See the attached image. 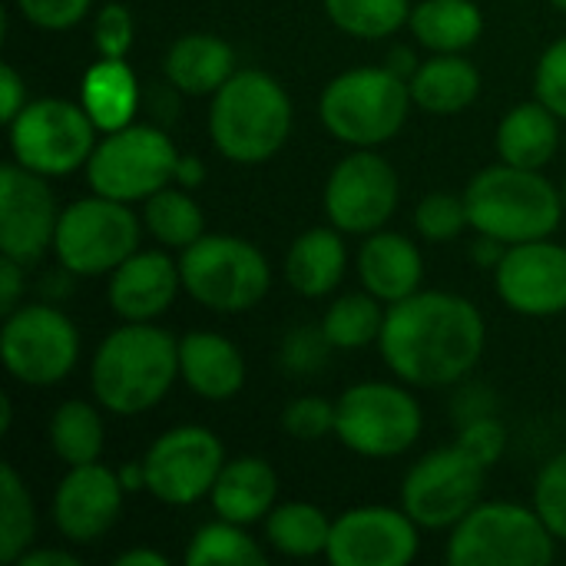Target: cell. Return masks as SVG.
<instances>
[{"mask_svg": "<svg viewBox=\"0 0 566 566\" xmlns=\"http://www.w3.org/2000/svg\"><path fill=\"white\" fill-rule=\"evenodd\" d=\"M123 494L116 471L99 461L76 464L53 494V524L70 544H96L116 524Z\"/></svg>", "mask_w": 566, "mask_h": 566, "instance_id": "obj_19", "label": "cell"}, {"mask_svg": "<svg viewBox=\"0 0 566 566\" xmlns=\"http://www.w3.org/2000/svg\"><path fill=\"white\" fill-rule=\"evenodd\" d=\"M398 209V176L375 149L345 156L325 186V212L338 232L371 235Z\"/></svg>", "mask_w": 566, "mask_h": 566, "instance_id": "obj_15", "label": "cell"}, {"mask_svg": "<svg viewBox=\"0 0 566 566\" xmlns=\"http://www.w3.org/2000/svg\"><path fill=\"white\" fill-rule=\"evenodd\" d=\"M209 133L226 159L265 163L292 133V99L275 76L239 70L212 93Z\"/></svg>", "mask_w": 566, "mask_h": 566, "instance_id": "obj_4", "label": "cell"}, {"mask_svg": "<svg viewBox=\"0 0 566 566\" xmlns=\"http://www.w3.org/2000/svg\"><path fill=\"white\" fill-rule=\"evenodd\" d=\"M0 431H3V434L10 431V398H7V395L0 398Z\"/></svg>", "mask_w": 566, "mask_h": 566, "instance_id": "obj_51", "label": "cell"}, {"mask_svg": "<svg viewBox=\"0 0 566 566\" xmlns=\"http://www.w3.org/2000/svg\"><path fill=\"white\" fill-rule=\"evenodd\" d=\"M23 269L20 262L7 259L0 262V315H10L20 302V292H23Z\"/></svg>", "mask_w": 566, "mask_h": 566, "instance_id": "obj_46", "label": "cell"}, {"mask_svg": "<svg viewBox=\"0 0 566 566\" xmlns=\"http://www.w3.org/2000/svg\"><path fill=\"white\" fill-rule=\"evenodd\" d=\"M328 348H332V345H328L325 332L315 328V325H305V328H298V332H292V335L285 338L282 361H285V368H292V371H315V368L325 365V352H328Z\"/></svg>", "mask_w": 566, "mask_h": 566, "instance_id": "obj_44", "label": "cell"}, {"mask_svg": "<svg viewBox=\"0 0 566 566\" xmlns=\"http://www.w3.org/2000/svg\"><path fill=\"white\" fill-rule=\"evenodd\" d=\"M50 448L70 468L93 464L103 454V418L86 401H63L50 418Z\"/></svg>", "mask_w": 566, "mask_h": 566, "instance_id": "obj_31", "label": "cell"}, {"mask_svg": "<svg viewBox=\"0 0 566 566\" xmlns=\"http://www.w3.org/2000/svg\"><path fill=\"white\" fill-rule=\"evenodd\" d=\"M358 275L378 302H401L418 292L424 259L408 235L378 229L358 252Z\"/></svg>", "mask_w": 566, "mask_h": 566, "instance_id": "obj_21", "label": "cell"}, {"mask_svg": "<svg viewBox=\"0 0 566 566\" xmlns=\"http://www.w3.org/2000/svg\"><path fill=\"white\" fill-rule=\"evenodd\" d=\"M279 481L269 461L262 458H235L222 464L216 484H212V507L222 521L232 524H255L265 517L275 504Z\"/></svg>", "mask_w": 566, "mask_h": 566, "instance_id": "obj_24", "label": "cell"}, {"mask_svg": "<svg viewBox=\"0 0 566 566\" xmlns=\"http://www.w3.org/2000/svg\"><path fill=\"white\" fill-rule=\"evenodd\" d=\"M328 537H332V521L315 507V504H282L275 511H269L265 521V541L285 554V557H315L328 551Z\"/></svg>", "mask_w": 566, "mask_h": 566, "instance_id": "obj_30", "label": "cell"}, {"mask_svg": "<svg viewBox=\"0 0 566 566\" xmlns=\"http://www.w3.org/2000/svg\"><path fill=\"white\" fill-rule=\"evenodd\" d=\"M20 566H80V560L73 554H63V551H27L20 560Z\"/></svg>", "mask_w": 566, "mask_h": 566, "instance_id": "obj_47", "label": "cell"}, {"mask_svg": "<svg viewBox=\"0 0 566 566\" xmlns=\"http://www.w3.org/2000/svg\"><path fill=\"white\" fill-rule=\"evenodd\" d=\"M557 113L551 106L537 103H521L514 106L501 126H497V153L504 163L521 166V169H544L560 146V126Z\"/></svg>", "mask_w": 566, "mask_h": 566, "instance_id": "obj_25", "label": "cell"}, {"mask_svg": "<svg viewBox=\"0 0 566 566\" xmlns=\"http://www.w3.org/2000/svg\"><path fill=\"white\" fill-rule=\"evenodd\" d=\"M554 534L537 511L491 501L478 504L454 524L448 544L451 566H547L554 560Z\"/></svg>", "mask_w": 566, "mask_h": 566, "instance_id": "obj_6", "label": "cell"}, {"mask_svg": "<svg viewBox=\"0 0 566 566\" xmlns=\"http://www.w3.org/2000/svg\"><path fill=\"white\" fill-rule=\"evenodd\" d=\"M345 262V242L335 229H308L292 242L285 255V279L298 295L318 298L342 282Z\"/></svg>", "mask_w": 566, "mask_h": 566, "instance_id": "obj_28", "label": "cell"}, {"mask_svg": "<svg viewBox=\"0 0 566 566\" xmlns=\"http://www.w3.org/2000/svg\"><path fill=\"white\" fill-rule=\"evenodd\" d=\"M169 560L159 551H126L116 557V566H166Z\"/></svg>", "mask_w": 566, "mask_h": 566, "instance_id": "obj_49", "label": "cell"}, {"mask_svg": "<svg viewBox=\"0 0 566 566\" xmlns=\"http://www.w3.org/2000/svg\"><path fill=\"white\" fill-rule=\"evenodd\" d=\"M534 511L544 517L551 534L566 544V451L551 458L537 474L534 488Z\"/></svg>", "mask_w": 566, "mask_h": 566, "instance_id": "obj_38", "label": "cell"}, {"mask_svg": "<svg viewBox=\"0 0 566 566\" xmlns=\"http://www.w3.org/2000/svg\"><path fill=\"white\" fill-rule=\"evenodd\" d=\"M10 126V149L20 166L46 179L70 176L86 166L96 149V123L83 103L70 99H36L20 109Z\"/></svg>", "mask_w": 566, "mask_h": 566, "instance_id": "obj_10", "label": "cell"}, {"mask_svg": "<svg viewBox=\"0 0 566 566\" xmlns=\"http://www.w3.org/2000/svg\"><path fill=\"white\" fill-rule=\"evenodd\" d=\"M418 554V524L408 511L355 507L332 524L325 557L335 566H408Z\"/></svg>", "mask_w": 566, "mask_h": 566, "instance_id": "obj_17", "label": "cell"}, {"mask_svg": "<svg viewBox=\"0 0 566 566\" xmlns=\"http://www.w3.org/2000/svg\"><path fill=\"white\" fill-rule=\"evenodd\" d=\"M56 202L46 176L30 172L20 163L0 169V249L20 265H33L53 245Z\"/></svg>", "mask_w": 566, "mask_h": 566, "instance_id": "obj_16", "label": "cell"}, {"mask_svg": "<svg viewBox=\"0 0 566 566\" xmlns=\"http://www.w3.org/2000/svg\"><path fill=\"white\" fill-rule=\"evenodd\" d=\"M182 272L166 252H133L109 279V305L126 322L159 318L179 295Z\"/></svg>", "mask_w": 566, "mask_h": 566, "instance_id": "obj_20", "label": "cell"}, {"mask_svg": "<svg viewBox=\"0 0 566 566\" xmlns=\"http://www.w3.org/2000/svg\"><path fill=\"white\" fill-rule=\"evenodd\" d=\"M226 464L222 441L199 424H182L159 434L146 458V491L172 507L196 504L199 497L212 494V484Z\"/></svg>", "mask_w": 566, "mask_h": 566, "instance_id": "obj_14", "label": "cell"}, {"mask_svg": "<svg viewBox=\"0 0 566 566\" xmlns=\"http://www.w3.org/2000/svg\"><path fill=\"white\" fill-rule=\"evenodd\" d=\"M0 96H3V103H0V119L3 123H13L17 116H20V109L27 106V86H23V80L17 76V70L10 66V63H3L0 66Z\"/></svg>", "mask_w": 566, "mask_h": 566, "instance_id": "obj_45", "label": "cell"}, {"mask_svg": "<svg viewBox=\"0 0 566 566\" xmlns=\"http://www.w3.org/2000/svg\"><path fill=\"white\" fill-rule=\"evenodd\" d=\"M0 352L17 381L50 388L73 371L80 358V332L53 305H23L3 315Z\"/></svg>", "mask_w": 566, "mask_h": 566, "instance_id": "obj_12", "label": "cell"}, {"mask_svg": "<svg viewBox=\"0 0 566 566\" xmlns=\"http://www.w3.org/2000/svg\"><path fill=\"white\" fill-rule=\"evenodd\" d=\"M488 468L471 458L461 444L438 448L424 461H418L401 488V504L411 521L424 531H444L464 521L484 491Z\"/></svg>", "mask_w": 566, "mask_h": 566, "instance_id": "obj_13", "label": "cell"}, {"mask_svg": "<svg viewBox=\"0 0 566 566\" xmlns=\"http://www.w3.org/2000/svg\"><path fill=\"white\" fill-rule=\"evenodd\" d=\"M564 209H566V186H564Z\"/></svg>", "mask_w": 566, "mask_h": 566, "instance_id": "obj_53", "label": "cell"}, {"mask_svg": "<svg viewBox=\"0 0 566 566\" xmlns=\"http://www.w3.org/2000/svg\"><path fill=\"white\" fill-rule=\"evenodd\" d=\"M415 226L424 239L431 242H448L458 239L468 222V202L464 196H451V192H431L421 199L418 212H415Z\"/></svg>", "mask_w": 566, "mask_h": 566, "instance_id": "obj_37", "label": "cell"}, {"mask_svg": "<svg viewBox=\"0 0 566 566\" xmlns=\"http://www.w3.org/2000/svg\"><path fill=\"white\" fill-rule=\"evenodd\" d=\"M119 474V484H123V491L126 494H133V491H146V468H143V461L139 464H126L123 471H116Z\"/></svg>", "mask_w": 566, "mask_h": 566, "instance_id": "obj_50", "label": "cell"}, {"mask_svg": "<svg viewBox=\"0 0 566 566\" xmlns=\"http://www.w3.org/2000/svg\"><path fill=\"white\" fill-rule=\"evenodd\" d=\"M139 249V222L129 202L90 196L60 212L53 252L73 275H106Z\"/></svg>", "mask_w": 566, "mask_h": 566, "instance_id": "obj_9", "label": "cell"}, {"mask_svg": "<svg viewBox=\"0 0 566 566\" xmlns=\"http://www.w3.org/2000/svg\"><path fill=\"white\" fill-rule=\"evenodd\" d=\"M497 295L521 315L566 312V249L547 239L517 242L497 262Z\"/></svg>", "mask_w": 566, "mask_h": 566, "instance_id": "obj_18", "label": "cell"}, {"mask_svg": "<svg viewBox=\"0 0 566 566\" xmlns=\"http://www.w3.org/2000/svg\"><path fill=\"white\" fill-rule=\"evenodd\" d=\"M458 444H461L471 458H478L484 468H491V464H497V458H501L504 448H507V431H504V424H501L494 415H478V418H468V421H464Z\"/></svg>", "mask_w": 566, "mask_h": 566, "instance_id": "obj_40", "label": "cell"}, {"mask_svg": "<svg viewBox=\"0 0 566 566\" xmlns=\"http://www.w3.org/2000/svg\"><path fill=\"white\" fill-rule=\"evenodd\" d=\"M163 70L172 90L186 96H212L235 73V53L212 33H186L169 46Z\"/></svg>", "mask_w": 566, "mask_h": 566, "instance_id": "obj_23", "label": "cell"}, {"mask_svg": "<svg viewBox=\"0 0 566 566\" xmlns=\"http://www.w3.org/2000/svg\"><path fill=\"white\" fill-rule=\"evenodd\" d=\"M338 441L361 458H398L405 454L424 428L418 401L388 381L352 385L338 401Z\"/></svg>", "mask_w": 566, "mask_h": 566, "instance_id": "obj_11", "label": "cell"}, {"mask_svg": "<svg viewBox=\"0 0 566 566\" xmlns=\"http://www.w3.org/2000/svg\"><path fill=\"white\" fill-rule=\"evenodd\" d=\"M551 3H554L557 10H564V13H566V0H551Z\"/></svg>", "mask_w": 566, "mask_h": 566, "instance_id": "obj_52", "label": "cell"}, {"mask_svg": "<svg viewBox=\"0 0 566 566\" xmlns=\"http://www.w3.org/2000/svg\"><path fill=\"white\" fill-rule=\"evenodd\" d=\"M176 179L186 186V189H192V186H199L202 179H206V169H202V163L196 159V156H179V166H176Z\"/></svg>", "mask_w": 566, "mask_h": 566, "instance_id": "obj_48", "label": "cell"}, {"mask_svg": "<svg viewBox=\"0 0 566 566\" xmlns=\"http://www.w3.org/2000/svg\"><path fill=\"white\" fill-rule=\"evenodd\" d=\"M411 33L434 53H461L478 43L484 17L471 0H421L411 7Z\"/></svg>", "mask_w": 566, "mask_h": 566, "instance_id": "obj_29", "label": "cell"}, {"mask_svg": "<svg viewBox=\"0 0 566 566\" xmlns=\"http://www.w3.org/2000/svg\"><path fill=\"white\" fill-rule=\"evenodd\" d=\"M33 534H36V514H33L30 491L20 481V474L10 464H3L0 468V560L17 564L27 554Z\"/></svg>", "mask_w": 566, "mask_h": 566, "instance_id": "obj_33", "label": "cell"}, {"mask_svg": "<svg viewBox=\"0 0 566 566\" xmlns=\"http://www.w3.org/2000/svg\"><path fill=\"white\" fill-rule=\"evenodd\" d=\"M332 23L358 40L391 36L401 23L411 20L408 0H325Z\"/></svg>", "mask_w": 566, "mask_h": 566, "instance_id": "obj_36", "label": "cell"}, {"mask_svg": "<svg viewBox=\"0 0 566 566\" xmlns=\"http://www.w3.org/2000/svg\"><path fill=\"white\" fill-rule=\"evenodd\" d=\"M381 325H385V312L378 308V298L371 292L338 298L322 318V332L328 345L345 352L371 345L381 335Z\"/></svg>", "mask_w": 566, "mask_h": 566, "instance_id": "obj_35", "label": "cell"}, {"mask_svg": "<svg viewBox=\"0 0 566 566\" xmlns=\"http://www.w3.org/2000/svg\"><path fill=\"white\" fill-rule=\"evenodd\" d=\"M464 202L471 229L504 245L547 239L564 216V192L541 169L511 163L478 172L464 189Z\"/></svg>", "mask_w": 566, "mask_h": 566, "instance_id": "obj_3", "label": "cell"}, {"mask_svg": "<svg viewBox=\"0 0 566 566\" xmlns=\"http://www.w3.org/2000/svg\"><path fill=\"white\" fill-rule=\"evenodd\" d=\"M408 86H411V99L421 109L451 116V113L468 109L478 99L481 73L471 60H464L458 53H438L415 70Z\"/></svg>", "mask_w": 566, "mask_h": 566, "instance_id": "obj_26", "label": "cell"}, {"mask_svg": "<svg viewBox=\"0 0 566 566\" xmlns=\"http://www.w3.org/2000/svg\"><path fill=\"white\" fill-rule=\"evenodd\" d=\"M179 153L159 126L129 123L106 133L86 159V182L93 192L116 202H139L176 179Z\"/></svg>", "mask_w": 566, "mask_h": 566, "instance_id": "obj_8", "label": "cell"}, {"mask_svg": "<svg viewBox=\"0 0 566 566\" xmlns=\"http://www.w3.org/2000/svg\"><path fill=\"white\" fill-rule=\"evenodd\" d=\"M189 566H255L265 564V551L242 531V524L232 521H216L196 531L189 551H186Z\"/></svg>", "mask_w": 566, "mask_h": 566, "instance_id": "obj_34", "label": "cell"}, {"mask_svg": "<svg viewBox=\"0 0 566 566\" xmlns=\"http://www.w3.org/2000/svg\"><path fill=\"white\" fill-rule=\"evenodd\" d=\"M534 86H537V99L566 119V36L547 46V53L541 56Z\"/></svg>", "mask_w": 566, "mask_h": 566, "instance_id": "obj_42", "label": "cell"}, {"mask_svg": "<svg viewBox=\"0 0 566 566\" xmlns=\"http://www.w3.org/2000/svg\"><path fill=\"white\" fill-rule=\"evenodd\" d=\"M176 378L179 342L149 322H129L106 335L90 365V385L99 408L119 418L156 408Z\"/></svg>", "mask_w": 566, "mask_h": 566, "instance_id": "obj_2", "label": "cell"}, {"mask_svg": "<svg viewBox=\"0 0 566 566\" xmlns=\"http://www.w3.org/2000/svg\"><path fill=\"white\" fill-rule=\"evenodd\" d=\"M484 318L451 292H415L391 302L378 335L385 365L415 388H444L474 371L484 355Z\"/></svg>", "mask_w": 566, "mask_h": 566, "instance_id": "obj_1", "label": "cell"}, {"mask_svg": "<svg viewBox=\"0 0 566 566\" xmlns=\"http://www.w3.org/2000/svg\"><path fill=\"white\" fill-rule=\"evenodd\" d=\"M182 289L212 312L235 315L255 308L269 285L272 272L265 255L235 235H202L179 259Z\"/></svg>", "mask_w": 566, "mask_h": 566, "instance_id": "obj_7", "label": "cell"}, {"mask_svg": "<svg viewBox=\"0 0 566 566\" xmlns=\"http://www.w3.org/2000/svg\"><path fill=\"white\" fill-rule=\"evenodd\" d=\"M80 103L90 113V119L96 123V129H103V133L129 126L136 116V106H139L136 73L129 70L126 60L99 56V63H93L83 76Z\"/></svg>", "mask_w": 566, "mask_h": 566, "instance_id": "obj_27", "label": "cell"}, {"mask_svg": "<svg viewBox=\"0 0 566 566\" xmlns=\"http://www.w3.org/2000/svg\"><path fill=\"white\" fill-rule=\"evenodd\" d=\"M411 103V86L401 73L391 66H358L325 86L318 113L335 139L375 149L398 136Z\"/></svg>", "mask_w": 566, "mask_h": 566, "instance_id": "obj_5", "label": "cell"}, {"mask_svg": "<svg viewBox=\"0 0 566 566\" xmlns=\"http://www.w3.org/2000/svg\"><path fill=\"white\" fill-rule=\"evenodd\" d=\"M179 375L206 401H226L245 385L242 352L216 332H192L179 342Z\"/></svg>", "mask_w": 566, "mask_h": 566, "instance_id": "obj_22", "label": "cell"}, {"mask_svg": "<svg viewBox=\"0 0 566 566\" xmlns=\"http://www.w3.org/2000/svg\"><path fill=\"white\" fill-rule=\"evenodd\" d=\"M143 222L149 229L153 239H159L169 249H189L196 239H202V209L196 206V199L179 189H159L146 199V212Z\"/></svg>", "mask_w": 566, "mask_h": 566, "instance_id": "obj_32", "label": "cell"}, {"mask_svg": "<svg viewBox=\"0 0 566 566\" xmlns=\"http://www.w3.org/2000/svg\"><path fill=\"white\" fill-rule=\"evenodd\" d=\"M93 0H17L20 13L43 30H66L86 17Z\"/></svg>", "mask_w": 566, "mask_h": 566, "instance_id": "obj_43", "label": "cell"}, {"mask_svg": "<svg viewBox=\"0 0 566 566\" xmlns=\"http://www.w3.org/2000/svg\"><path fill=\"white\" fill-rule=\"evenodd\" d=\"M93 43H96L99 56L126 60V53H129V46H133V13H129L123 3H106V7L96 13Z\"/></svg>", "mask_w": 566, "mask_h": 566, "instance_id": "obj_41", "label": "cell"}, {"mask_svg": "<svg viewBox=\"0 0 566 566\" xmlns=\"http://www.w3.org/2000/svg\"><path fill=\"white\" fill-rule=\"evenodd\" d=\"M335 424H338V405H332L318 395L295 398L282 411V428L295 441H322L325 434H335Z\"/></svg>", "mask_w": 566, "mask_h": 566, "instance_id": "obj_39", "label": "cell"}]
</instances>
